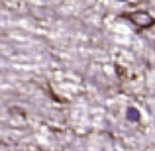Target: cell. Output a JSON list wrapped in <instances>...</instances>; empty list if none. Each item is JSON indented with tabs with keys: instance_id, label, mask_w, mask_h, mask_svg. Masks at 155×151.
<instances>
[{
	"instance_id": "6da1fadb",
	"label": "cell",
	"mask_w": 155,
	"mask_h": 151,
	"mask_svg": "<svg viewBox=\"0 0 155 151\" xmlns=\"http://www.w3.org/2000/svg\"><path fill=\"white\" fill-rule=\"evenodd\" d=\"M118 18L128 20V22L134 24L137 30H149V28L155 26V18L145 10H136V12H128V14H120Z\"/></svg>"
},
{
	"instance_id": "7a4b0ae2",
	"label": "cell",
	"mask_w": 155,
	"mask_h": 151,
	"mask_svg": "<svg viewBox=\"0 0 155 151\" xmlns=\"http://www.w3.org/2000/svg\"><path fill=\"white\" fill-rule=\"evenodd\" d=\"M128 118L130 120H140V112L136 108H128Z\"/></svg>"
}]
</instances>
